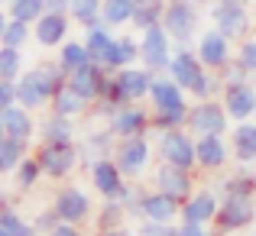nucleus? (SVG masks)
<instances>
[{"mask_svg":"<svg viewBox=\"0 0 256 236\" xmlns=\"http://www.w3.org/2000/svg\"><path fill=\"white\" fill-rule=\"evenodd\" d=\"M140 36H117V42H114V49L107 52V58L100 65H104L107 71H120V68H130V65H140Z\"/></svg>","mask_w":256,"mask_h":236,"instance_id":"obj_27","label":"nucleus"},{"mask_svg":"<svg viewBox=\"0 0 256 236\" xmlns=\"http://www.w3.org/2000/svg\"><path fill=\"white\" fill-rule=\"evenodd\" d=\"M75 19L62 16V13H46L36 26H32V42L42 45V49H62L68 42V29Z\"/></svg>","mask_w":256,"mask_h":236,"instance_id":"obj_21","label":"nucleus"},{"mask_svg":"<svg viewBox=\"0 0 256 236\" xmlns=\"http://www.w3.org/2000/svg\"><path fill=\"white\" fill-rule=\"evenodd\" d=\"M256 224V198L253 194H230L220 198V214L214 220L218 236H234L240 230H250Z\"/></svg>","mask_w":256,"mask_h":236,"instance_id":"obj_6","label":"nucleus"},{"mask_svg":"<svg viewBox=\"0 0 256 236\" xmlns=\"http://www.w3.org/2000/svg\"><path fill=\"white\" fill-rule=\"evenodd\" d=\"M194 52H198V58L204 62L208 71H224L227 65L234 62V42L224 36L220 29H204L198 36V42H194Z\"/></svg>","mask_w":256,"mask_h":236,"instance_id":"obj_11","label":"nucleus"},{"mask_svg":"<svg viewBox=\"0 0 256 236\" xmlns=\"http://www.w3.org/2000/svg\"><path fill=\"white\" fill-rule=\"evenodd\" d=\"M178 236H218L214 227H201V224H185L178 220Z\"/></svg>","mask_w":256,"mask_h":236,"instance_id":"obj_48","label":"nucleus"},{"mask_svg":"<svg viewBox=\"0 0 256 236\" xmlns=\"http://www.w3.org/2000/svg\"><path fill=\"white\" fill-rule=\"evenodd\" d=\"M253 84H256V75H253Z\"/></svg>","mask_w":256,"mask_h":236,"instance_id":"obj_55","label":"nucleus"},{"mask_svg":"<svg viewBox=\"0 0 256 236\" xmlns=\"http://www.w3.org/2000/svg\"><path fill=\"white\" fill-rule=\"evenodd\" d=\"M46 13H62V16H72V0H46Z\"/></svg>","mask_w":256,"mask_h":236,"instance_id":"obj_49","label":"nucleus"},{"mask_svg":"<svg viewBox=\"0 0 256 236\" xmlns=\"http://www.w3.org/2000/svg\"><path fill=\"white\" fill-rule=\"evenodd\" d=\"M253 120H256V117H253Z\"/></svg>","mask_w":256,"mask_h":236,"instance_id":"obj_58","label":"nucleus"},{"mask_svg":"<svg viewBox=\"0 0 256 236\" xmlns=\"http://www.w3.org/2000/svg\"><path fill=\"white\" fill-rule=\"evenodd\" d=\"M94 236H136V230H130V227H117V230H94Z\"/></svg>","mask_w":256,"mask_h":236,"instance_id":"obj_51","label":"nucleus"},{"mask_svg":"<svg viewBox=\"0 0 256 236\" xmlns=\"http://www.w3.org/2000/svg\"><path fill=\"white\" fill-rule=\"evenodd\" d=\"M237 62L244 65L250 75H256V36H250V39H244V42H240V49H237Z\"/></svg>","mask_w":256,"mask_h":236,"instance_id":"obj_46","label":"nucleus"},{"mask_svg":"<svg viewBox=\"0 0 256 236\" xmlns=\"http://www.w3.org/2000/svg\"><path fill=\"white\" fill-rule=\"evenodd\" d=\"M117 165L124 168V175L130 181H136L140 175L150 168V159H152V143L146 136H126L117 143V152H114Z\"/></svg>","mask_w":256,"mask_h":236,"instance_id":"obj_12","label":"nucleus"},{"mask_svg":"<svg viewBox=\"0 0 256 236\" xmlns=\"http://www.w3.org/2000/svg\"><path fill=\"white\" fill-rule=\"evenodd\" d=\"M68 84L75 87L82 97L91 100V104H98V100L107 94V84H110V71H107L104 65L91 62V65H84L82 71H75V75L68 78Z\"/></svg>","mask_w":256,"mask_h":236,"instance_id":"obj_23","label":"nucleus"},{"mask_svg":"<svg viewBox=\"0 0 256 236\" xmlns=\"http://www.w3.org/2000/svg\"><path fill=\"white\" fill-rule=\"evenodd\" d=\"M100 19H104L110 29L133 23V0H104V13H100Z\"/></svg>","mask_w":256,"mask_h":236,"instance_id":"obj_40","label":"nucleus"},{"mask_svg":"<svg viewBox=\"0 0 256 236\" xmlns=\"http://www.w3.org/2000/svg\"><path fill=\"white\" fill-rule=\"evenodd\" d=\"M140 65H146L150 71H156V75H166L172 65V55H175V42L172 36L166 32V26H152V29L140 32Z\"/></svg>","mask_w":256,"mask_h":236,"instance_id":"obj_8","label":"nucleus"},{"mask_svg":"<svg viewBox=\"0 0 256 236\" xmlns=\"http://www.w3.org/2000/svg\"><path fill=\"white\" fill-rule=\"evenodd\" d=\"M58 224H62V217L56 214V207H46V211H39L36 217H32V227H36L39 236H49Z\"/></svg>","mask_w":256,"mask_h":236,"instance_id":"obj_44","label":"nucleus"},{"mask_svg":"<svg viewBox=\"0 0 256 236\" xmlns=\"http://www.w3.org/2000/svg\"><path fill=\"white\" fill-rule=\"evenodd\" d=\"M150 107L152 113H162V110H188L192 104H188V91L172 75H156L150 91Z\"/></svg>","mask_w":256,"mask_h":236,"instance_id":"obj_19","label":"nucleus"},{"mask_svg":"<svg viewBox=\"0 0 256 236\" xmlns=\"http://www.w3.org/2000/svg\"><path fill=\"white\" fill-rule=\"evenodd\" d=\"M208 13H211L214 29H220L230 42H244V39H250V32L256 26V16H253L250 3H220V0H211Z\"/></svg>","mask_w":256,"mask_h":236,"instance_id":"obj_3","label":"nucleus"},{"mask_svg":"<svg viewBox=\"0 0 256 236\" xmlns=\"http://www.w3.org/2000/svg\"><path fill=\"white\" fill-rule=\"evenodd\" d=\"M224 107L230 113L234 123H244V120L256 117V84L253 78L246 81H227V91H224Z\"/></svg>","mask_w":256,"mask_h":236,"instance_id":"obj_16","label":"nucleus"},{"mask_svg":"<svg viewBox=\"0 0 256 236\" xmlns=\"http://www.w3.org/2000/svg\"><path fill=\"white\" fill-rule=\"evenodd\" d=\"M166 32L172 36L175 49H192L201 36V6L185 3V0H169L162 16Z\"/></svg>","mask_w":256,"mask_h":236,"instance_id":"obj_2","label":"nucleus"},{"mask_svg":"<svg viewBox=\"0 0 256 236\" xmlns=\"http://www.w3.org/2000/svg\"><path fill=\"white\" fill-rule=\"evenodd\" d=\"M253 3H256V0H253Z\"/></svg>","mask_w":256,"mask_h":236,"instance_id":"obj_57","label":"nucleus"},{"mask_svg":"<svg viewBox=\"0 0 256 236\" xmlns=\"http://www.w3.org/2000/svg\"><path fill=\"white\" fill-rule=\"evenodd\" d=\"M26 156H30V139H16V136L0 133V175H13Z\"/></svg>","mask_w":256,"mask_h":236,"instance_id":"obj_32","label":"nucleus"},{"mask_svg":"<svg viewBox=\"0 0 256 236\" xmlns=\"http://www.w3.org/2000/svg\"><path fill=\"white\" fill-rule=\"evenodd\" d=\"M126 217H130V211H126L120 201H100V211H98V217H94V230H117V227H126Z\"/></svg>","mask_w":256,"mask_h":236,"instance_id":"obj_36","label":"nucleus"},{"mask_svg":"<svg viewBox=\"0 0 256 236\" xmlns=\"http://www.w3.org/2000/svg\"><path fill=\"white\" fill-rule=\"evenodd\" d=\"M192 110V107H188ZM188 110H162V113H152V130L159 133H172V130H185L188 126Z\"/></svg>","mask_w":256,"mask_h":236,"instance_id":"obj_42","label":"nucleus"},{"mask_svg":"<svg viewBox=\"0 0 256 236\" xmlns=\"http://www.w3.org/2000/svg\"><path fill=\"white\" fill-rule=\"evenodd\" d=\"M68 71L56 62H36L32 68L23 71V78L16 81V91H20V104L26 107V110H42V107H49L52 100H56V94L62 91V87H68Z\"/></svg>","mask_w":256,"mask_h":236,"instance_id":"obj_1","label":"nucleus"},{"mask_svg":"<svg viewBox=\"0 0 256 236\" xmlns=\"http://www.w3.org/2000/svg\"><path fill=\"white\" fill-rule=\"evenodd\" d=\"M218 214H220V194H218V188H214V185L211 188H198V191L182 204V220H185V224L214 227Z\"/></svg>","mask_w":256,"mask_h":236,"instance_id":"obj_14","label":"nucleus"},{"mask_svg":"<svg viewBox=\"0 0 256 236\" xmlns=\"http://www.w3.org/2000/svg\"><path fill=\"white\" fill-rule=\"evenodd\" d=\"M230 139L234 159L240 165H253L256 162V120H244V123H234V130L227 133Z\"/></svg>","mask_w":256,"mask_h":236,"instance_id":"obj_26","label":"nucleus"},{"mask_svg":"<svg viewBox=\"0 0 256 236\" xmlns=\"http://www.w3.org/2000/svg\"><path fill=\"white\" fill-rule=\"evenodd\" d=\"M0 236H39L32 220H26L16 207H0Z\"/></svg>","mask_w":256,"mask_h":236,"instance_id":"obj_35","label":"nucleus"},{"mask_svg":"<svg viewBox=\"0 0 256 236\" xmlns=\"http://www.w3.org/2000/svg\"><path fill=\"white\" fill-rule=\"evenodd\" d=\"M159 159L169 165H182L198 172V136L192 130H172V133H159Z\"/></svg>","mask_w":256,"mask_h":236,"instance_id":"obj_9","label":"nucleus"},{"mask_svg":"<svg viewBox=\"0 0 256 236\" xmlns=\"http://www.w3.org/2000/svg\"><path fill=\"white\" fill-rule=\"evenodd\" d=\"M230 159L234 149L227 136H198V172H224Z\"/></svg>","mask_w":256,"mask_h":236,"instance_id":"obj_22","label":"nucleus"},{"mask_svg":"<svg viewBox=\"0 0 256 236\" xmlns=\"http://www.w3.org/2000/svg\"><path fill=\"white\" fill-rule=\"evenodd\" d=\"M185 3H194V6H211V0H185Z\"/></svg>","mask_w":256,"mask_h":236,"instance_id":"obj_52","label":"nucleus"},{"mask_svg":"<svg viewBox=\"0 0 256 236\" xmlns=\"http://www.w3.org/2000/svg\"><path fill=\"white\" fill-rule=\"evenodd\" d=\"M136 236H178V224H152V220H140Z\"/></svg>","mask_w":256,"mask_h":236,"instance_id":"obj_45","label":"nucleus"},{"mask_svg":"<svg viewBox=\"0 0 256 236\" xmlns=\"http://www.w3.org/2000/svg\"><path fill=\"white\" fill-rule=\"evenodd\" d=\"M166 75H172L188 94H194L201 84H204L208 68H204V62L198 58V52H194V49H175L172 65H169V71H166Z\"/></svg>","mask_w":256,"mask_h":236,"instance_id":"obj_15","label":"nucleus"},{"mask_svg":"<svg viewBox=\"0 0 256 236\" xmlns=\"http://www.w3.org/2000/svg\"><path fill=\"white\" fill-rule=\"evenodd\" d=\"M49 236H84V233H82V227H75V224H58Z\"/></svg>","mask_w":256,"mask_h":236,"instance_id":"obj_50","label":"nucleus"},{"mask_svg":"<svg viewBox=\"0 0 256 236\" xmlns=\"http://www.w3.org/2000/svg\"><path fill=\"white\" fill-rule=\"evenodd\" d=\"M52 207L62 217V224L84 227L88 220H94V198L82 185H62L56 191V198H52Z\"/></svg>","mask_w":256,"mask_h":236,"instance_id":"obj_7","label":"nucleus"},{"mask_svg":"<svg viewBox=\"0 0 256 236\" xmlns=\"http://www.w3.org/2000/svg\"><path fill=\"white\" fill-rule=\"evenodd\" d=\"M152 188L169 191V194H175V198L188 201L194 191H198V181H194V172H192V168H182V165H169V162H162V165L156 168V175H152Z\"/></svg>","mask_w":256,"mask_h":236,"instance_id":"obj_18","label":"nucleus"},{"mask_svg":"<svg viewBox=\"0 0 256 236\" xmlns=\"http://www.w3.org/2000/svg\"><path fill=\"white\" fill-rule=\"evenodd\" d=\"M220 3H253V0H220Z\"/></svg>","mask_w":256,"mask_h":236,"instance_id":"obj_53","label":"nucleus"},{"mask_svg":"<svg viewBox=\"0 0 256 236\" xmlns=\"http://www.w3.org/2000/svg\"><path fill=\"white\" fill-rule=\"evenodd\" d=\"M214 188H218L220 198H230V194H253L256 198V172L246 165H237L234 172L220 175V181Z\"/></svg>","mask_w":256,"mask_h":236,"instance_id":"obj_28","label":"nucleus"},{"mask_svg":"<svg viewBox=\"0 0 256 236\" xmlns=\"http://www.w3.org/2000/svg\"><path fill=\"white\" fill-rule=\"evenodd\" d=\"M88 178H91V191H98L100 201H120V194L130 185V178L117 165V159H100L94 165H88Z\"/></svg>","mask_w":256,"mask_h":236,"instance_id":"obj_10","label":"nucleus"},{"mask_svg":"<svg viewBox=\"0 0 256 236\" xmlns=\"http://www.w3.org/2000/svg\"><path fill=\"white\" fill-rule=\"evenodd\" d=\"M6 16L36 26L46 16V0H6Z\"/></svg>","mask_w":256,"mask_h":236,"instance_id":"obj_37","label":"nucleus"},{"mask_svg":"<svg viewBox=\"0 0 256 236\" xmlns=\"http://www.w3.org/2000/svg\"><path fill=\"white\" fill-rule=\"evenodd\" d=\"M52 110L56 113H65V117H75V120H82L88 117V113H94V104L88 97H82V94L75 91V87H62V91L56 94V100H52Z\"/></svg>","mask_w":256,"mask_h":236,"instance_id":"obj_31","label":"nucleus"},{"mask_svg":"<svg viewBox=\"0 0 256 236\" xmlns=\"http://www.w3.org/2000/svg\"><path fill=\"white\" fill-rule=\"evenodd\" d=\"M91 52H88L84 39H68V42L58 49V65H62L68 75H75V71H82L84 65H91Z\"/></svg>","mask_w":256,"mask_h":236,"instance_id":"obj_34","label":"nucleus"},{"mask_svg":"<svg viewBox=\"0 0 256 236\" xmlns=\"http://www.w3.org/2000/svg\"><path fill=\"white\" fill-rule=\"evenodd\" d=\"M39 143H78V120L49 110L39 120Z\"/></svg>","mask_w":256,"mask_h":236,"instance_id":"obj_25","label":"nucleus"},{"mask_svg":"<svg viewBox=\"0 0 256 236\" xmlns=\"http://www.w3.org/2000/svg\"><path fill=\"white\" fill-rule=\"evenodd\" d=\"M166 6H169V0H133V23L130 26L136 32H146L152 26H159L166 16Z\"/></svg>","mask_w":256,"mask_h":236,"instance_id":"obj_30","label":"nucleus"},{"mask_svg":"<svg viewBox=\"0 0 256 236\" xmlns=\"http://www.w3.org/2000/svg\"><path fill=\"white\" fill-rule=\"evenodd\" d=\"M84 45H88V52H91V58H94V62H104V58H107V52H110L114 49V42H117V32H114L110 29V26H107L104 23V19H100V23H94V26H88V29H84Z\"/></svg>","mask_w":256,"mask_h":236,"instance_id":"obj_29","label":"nucleus"},{"mask_svg":"<svg viewBox=\"0 0 256 236\" xmlns=\"http://www.w3.org/2000/svg\"><path fill=\"white\" fill-rule=\"evenodd\" d=\"M114 133L120 139L126 136H146L152 130V107H143V104H126L124 110H117L110 120H107Z\"/></svg>","mask_w":256,"mask_h":236,"instance_id":"obj_17","label":"nucleus"},{"mask_svg":"<svg viewBox=\"0 0 256 236\" xmlns=\"http://www.w3.org/2000/svg\"><path fill=\"white\" fill-rule=\"evenodd\" d=\"M253 16H256V10H253Z\"/></svg>","mask_w":256,"mask_h":236,"instance_id":"obj_56","label":"nucleus"},{"mask_svg":"<svg viewBox=\"0 0 256 236\" xmlns=\"http://www.w3.org/2000/svg\"><path fill=\"white\" fill-rule=\"evenodd\" d=\"M250 230H253V236H256V224H253V227H250Z\"/></svg>","mask_w":256,"mask_h":236,"instance_id":"obj_54","label":"nucleus"},{"mask_svg":"<svg viewBox=\"0 0 256 236\" xmlns=\"http://www.w3.org/2000/svg\"><path fill=\"white\" fill-rule=\"evenodd\" d=\"M230 113H227L224 100L211 97V100H194L188 110V130L194 136H227L230 133Z\"/></svg>","mask_w":256,"mask_h":236,"instance_id":"obj_5","label":"nucleus"},{"mask_svg":"<svg viewBox=\"0 0 256 236\" xmlns=\"http://www.w3.org/2000/svg\"><path fill=\"white\" fill-rule=\"evenodd\" d=\"M182 204H185L182 198L152 188V191H146L143 204H140V220H152V224H178L182 220Z\"/></svg>","mask_w":256,"mask_h":236,"instance_id":"obj_13","label":"nucleus"},{"mask_svg":"<svg viewBox=\"0 0 256 236\" xmlns=\"http://www.w3.org/2000/svg\"><path fill=\"white\" fill-rule=\"evenodd\" d=\"M39 178H46V172H42V165H39V159L30 152V156H26V159L16 165V172H13V181H16V188L26 194V191H32V188L39 185Z\"/></svg>","mask_w":256,"mask_h":236,"instance_id":"obj_38","label":"nucleus"},{"mask_svg":"<svg viewBox=\"0 0 256 236\" xmlns=\"http://www.w3.org/2000/svg\"><path fill=\"white\" fill-rule=\"evenodd\" d=\"M13 104H20L16 81H0V107H13Z\"/></svg>","mask_w":256,"mask_h":236,"instance_id":"obj_47","label":"nucleus"},{"mask_svg":"<svg viewBox=\"0 0 256 236\" xmlns=\"http://www.w3.org/2000/svg\"><path fill=\"white\" fill-rule=\"evenodd\" d=\"M143 198H146V188H140L136 181H130V185H126V191L120 194V204L130 211L133 220H140V204H143Z\"/></svg>","mask_w":256,"mask_h":236,"instance_id":"obj_43","label":"nucleus"},{"mask_svg":"<svg viewBox=\"0 0 256 236\" xmlns=\"http://www.w3.org/2000/svg\"><path fill=\"white\" fill-rule=\"evenodd\" d=\"M117 143H120V136L110 130V126H104V130H88L84 136H78L82 162L84 165H94V162H100V159H114Z\"/></svg>","mask_w":256,"mask_h":236,"instance_id":"obj_20","label":"nucleus"},{"mask_svg":"<svg viewBox=\"0 0 256 236\" xmlns=\"http://www.w3.org/2000/svg\"><path fill=\"white\" fill-rule=\"evenodd\" d=\"M26 71V58L23 49H10V45H0V81H20Z\"/></svg>","mask_w":256,"mask_h":236,"instance_id":"obj_39","label":"nucleus"},{"mask_svg":"<svg viewBox=\"0 0 256 236\" xmlns=\"http://www.w3.org/2000/svg\"><path fill=\"white\" fill-rule=\"evenodd\" d=\"M100 13H104V0H72V19L82 29L100 23Z\"/></svg>","mask_w":256,"mask_h":236,"instance_id":"obj_41","label":"nucleus"},{"mask_svg":"<svg viewBox=\"0 0 256 236\" xmlns=\"http://www.w3.org/2000/svg\"><path fill=\"white\" fill-rule=\"evenodd\" d=\"M30 42H32V26L4 13V19H0V45H10V49H26Z\"/></svg>","mask_w":256,"mask_h":236,"instance_id":"obj_33","label":"nucleus"},{"mask_svg":"<svg viewBox=\"0 0 256 236\" xmlns=\"http://www.w3.org/2000/svg\"><path fill=\"white\" fill-rule=\"evenodd\" d=\"M0 133L6 136H16V139H30L39 133V120L32 117V110H26L23 104H13V107H0Z\"/></svg>","mask_w":256,"mask_h":236,"instance_id":"obj_24","label":"nucleus"},{"mask_svg":"<svg viewBox=\"0 0 256 236\" xmlns=\"http://www.w3.org/2000/svg\"><path fill=\"white\" fill-rule=\"evenodd\" d=\"M32 156L39 159V165H42L49 181H65L75 168L84 165L78 143H39Z\"/></svg>","mask_w":256,"mask_h":236,"instance_id":"obj_4","label":"nucleus"}]
</instances>
